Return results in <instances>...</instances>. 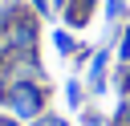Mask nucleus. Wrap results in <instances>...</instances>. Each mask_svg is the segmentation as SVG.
Returning <instances> with one entry per match:
<instances>
[{
	"label": "nucleus",
	"mask_w": 130,
	"mask_h": 126,
	"mask_svg": "<svg viewBox=\"0 0 130 126\" xmlns=\"http://www.w3.org/2000/svg\"><path fill=\"white\" fill-rule=\"evenodd\" d=\"M41 102H45V93H41L37 85H28V81H20V85L12 89V110H16L20 118H37V114H41Z\"/></svg>",
	"instance_id": "f257e3e1"
},
{
	"label": "nucleus",
	"mask_w": 130,
	"mask_h": 126,
	"mask_svg": "<svg viewBox=\"0 0 130 126\" xmlns=\"http://www.w3.org/2000/svg\"><path fill=\"white\" fill-rule=\"evenodd\" d=\"M53 41H57V49H61V53H73V41H69V33H57Z\"/></svg>",
	"instance_id": "f03ea898"
},
{
	"label": "nucleus",
	"mask_w": 130,
	"mask_h": 126,
	"mask_svg": "<svg viewBox=\"0 0 130 126\" xmlns=\"http://www.w3.org/2000/svg\"><path fill=\"white\" fill-rule=\"evenodd\" d=\"M37 126H65V118H41Z\"/></svg>",
	"instance_id": "7ed1b4c3"
},
{
	"label": "nucleus",
	"mask_w": 130,
	"mask_h": 126,
	"mask_svg": "<svg viewBox=\"0 0 130 126\" xmlns=\"http://www.w3.org/2000/svg\"><path fill=\"white\" fill-rule=\"evenodd\" d=\"M122 12V0H110V16H118Z\"/></svg>",
	"instance_id": "20e7f679"
},
{
	"label": "nucleus",
	"mask_w": 130,
	"mask_h": 126,
	"mask_svg": "<svg viewBox=\"0 0 130 126\" xmlns=\"http://www.w3.org/2000/svg\"><path fill=\"white\" fill-rule=\"evenodd\" d=\"M32 4H37V8H41V12H49V0H32Z\"/></svg>",
	"instance_id": "39448f33"
},
{
	"label": "nucleus",
	"mask_w": 130,
	"mask_h": 126,
	"mask_svg": "<svg viewBox=\"0 0 130 126\" xmlns=\"http://www.w3.org/2000/svg\"><path fill=\"white\" fill-rule=\"evenodd\" d=\"M122 57H130V33H126V45H122Z\"/></svg>",
	"instance_id": "423d86ee"
},
{
	"label": "nucleus",
	"mask_w": 130,
	"mask_h": 126,
	"mask_svg": "<svg viewBox=\"0 0 130 126\" xmlns=\"http://www.w3.org/2000/svg\"><path fill=\"white\" fill-rule=\"evenodd\" d=\"M0 126H16V122H12V118H0Z\"/></svg>",
	"instance_id": "0eeeda50"
}]
</instances>
